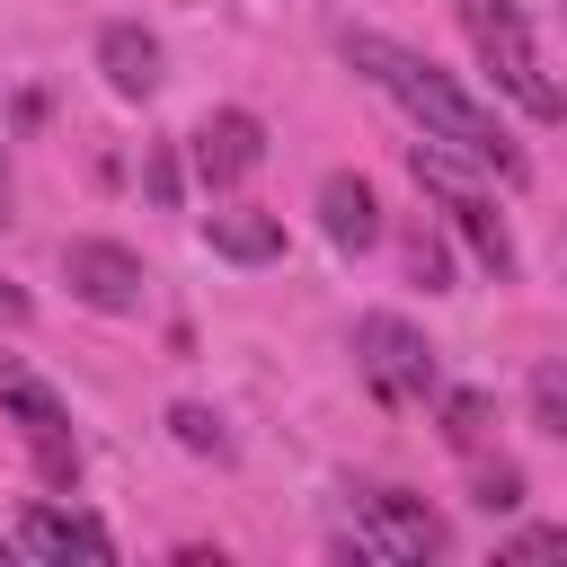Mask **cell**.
I'll list each match as a JSON object with an SVG mask.
<instances>
[{
    "label": "cell",
    "instance_id": "1",
    "mask_svg": "<svg viewBox=\"0 0 567 567\" xmlns=\"http://www.w3.org/2000/svg\"><path fill=\"white\" fill-rule=\"evenodd\" d=\"M346 62H363V71H372V80H381V89H390V97H399L434 142H452L470 168H496L505 186L523 177V151L505 142V124H496V115H487L452 71H434L425 53H408V44H390V35H346Z\"/></svg>",
    "mask_w": 567,
    "mask_h": 567
},
{
    "label": "cell",
    "instance_id": "2",
    "mask_svg": "<svg viewBox=\"0 0 567 567\" xmlns=\"http://www.w3.org/2000/svg\"><path fill=\"white\" fill-rule=\"evenodd\" d=\"M461 27H470V44H478L487 80H496L523 115H540V124L567 115V97H558V80L540 71V44H532V27H523L514 0H461Z\"/></svg>",
    "mask_w": 567,
    "mask_h": 567
},
{
    "label": "cell",
    "instance_id": "3",
    "mask_svg": "<svg viewBox=\"0 0 567 567\" xmlns=\"http://www.w3.org/2000/svg\"><path fill=\"white\" fill-rule=\"evenodd\" d=\"M408 177H416V186L443 204V221L470 239V257H478L487 275H514V239H505V213L487 204V186L461 168V151H452V142H434V151L416 142V151H408Z\"/></svg>",
    "mask_w": 567,
    "mask_h": 567
},
{
    "label": "cell",
    "instance_id": "4",
    "mask_svg": "<svg viewBox=\"0 0 567 567\" xmlns=\"http://www.w3.org/2000/svg\"><path fill=\"white\" fill-rule=\"evenodd\" d=\"M0 408L27 425V452H35V470H44L53 487H80V443H71V416H62V399H53L35 372L0 363Z\"/></svg>",
    "mask_w": 567,
    "mask_h": 567
},
{
    "label": "cell",
    "instance_id": "5",
    "mask_svg": "<svg viewBox=\"0 0 567 567\" xmlns=\"http://www.w3.org/2000/svg\"><path fill=\"white\" fill-rule=\"evenodd\" d=\"M354 363H363V381H372L381 399H425V390H434V354H425V337H416L408 319H390V310L354 319Z\"/></svg>",
    "mask_w": 567,
    "mask_h": 567
},
{
    "label": "cell",
    "instance_id": "6",
    "mask_svg": "<svg viewBox=\"0 0 567 567\" xmlns=\"http://www.w3.org/2000/svg\"><path fill=\"white\" fill-rule=\"evenodd\" d=\"M346 549H354V558H434V549H443V523H434L416 496H399V487H372V496L354 505V532H346Z\"/></svg>",
    "mask_w": 567,
    "mask_h": 567
},
{
    "label": "cell",
    "instance_id": "7",
    "mask_svg": "<svg viewBox=\"0 0 567 567\" xmlns=\"http://www.w3.org/2000/svg\"><path fill=\"white\" fill-rule=\"evenodd\" d=\"M62 284L89 301V310H142V257L133 248H115V239H71L62 248Z\"/></svg>",
    "mask_w": 567,
    "mask_h": 567
},
{
    "label": "cell",
    "instance_id": "8",
    "mask_svg": "<svg viewBox=\"0 0 567 567\" xmlns=\"http://www.w3.org/2000/svg\"><path fill=\"white\" fill-rule=\"evenodd\" d=\"M257 159H266V124H257L248 106H221V115L195 124V177H204V186H239Z\"/></svg>",
    "mask_w": 567,
    "mask_h": 567
},
{
    "label": "cell",
    "instance_id": "9",
    "mask_svg": "<svg viewBox=\"0 0 567 567\" xmlns=\"http://www.w3.org/2000/svg\"><path fill=\"white\" fill-rule=\"evenodd\" d=\"M18 549H27V558H115L106 523L62 514V505H27V514H18Z\"/></svg>",
    "mask_w": 567,
    "mask_h": 567
},
{
    "label": "cell",
    "instance_id": "10",
    "mask_svg": "<svg viewBox=\"0 0 567 567\" xmlns=\"http://www.w3.org/2000/svg\"><path fill=\"white\" fill-rule=\"evenodd\" d=\"M319 230H328L337 248H372V239H381V195L337 168V177L319 186Z\"/></svg>",
    "mask_w": 567,
    "mask_h": 567
},
{
    "label": "cell",
    "instance_id": "11",
    "mask_svg": "<svg viewBox=\"0 0 567 567\" xmlns=\"http://www.w3.org/2000/svg\"><path fill=\"white\" fill-rule=\"evenodd\" d=\"M97 71H106L115 97H151V89H159V44H151L142 27H106V35H97Z\"/></svg>",
    "mask_w": 567,
    "mask_h": 567
},
{
    "label": "cell",
    "instance_id": "12",
    "mask_svg": "<svg viewBox=\"0 0 567 567\" xmlns=\"http://www.w3.org/2000/svg\"><path fill=\"white\" fill-rule=\"evenodd\" d=\"M204 239H213V257H230V266H266V257H284V221H275V213H248V204L213 213Z\"/></svg>",
    "mask_w": 567,
    "mask_h": 567
},
{
    "label": "cell",
    "instance_id": "13",
    "mask_svg": "<svg viewBox=\"0 0 567 567\" xmlns=\"http://www.w3.org/2000/svg\"><path fill=\"white\" fill-rule=\"evenodd\" d=\"M487 416H496L487 390H452V399H443V443H452V452H478V443H487Z\"/></svg>",
    "mask_w": 567,
    "mask_h": 567
},
{
    "label": "cell",
    "instance_id": "14",
    "mask_svg": "<svg viewBox=\"0 0 567 567\" xmlns=\"http://www.w3.org/2000/svg\"><path fill=\"white\" fill-rule=\"evenodd\" d=\"M168 425H177V443H186V452H213V461L230 452V434H221V416H213V408H195V399H186V408H168Z\"/></svg>",
    "mask_w": 567,
    "mask_h": 567
},
{
    "label": "cell",
    "instance_id": "15",
    "mask_svg": "<svg viewBox=\"0 0 567 567\" xmlns=\"http://www.w3.org/2000/svg\"><path fill=\"white\" fill-rule=\"evenodd\" d=\"M532 416H540L549 434H567V363H540V372H532Z\"/></svg>",
    "mask_w": 567,
    "mask_h": 567
},
{
    "label": "cell",
    "instance_id": "16",
    "mask_svg": "<svg viewBox=\"0 0 567 567\" xmlns=\"http://www.w3.org/2000/svg\"><path fill=\"white\" fill-rule=\"evenodd\" d=\"M540 558H567V532H558V523H540V532H514V540H505V567H540Z\"/></svg>",
    "mask_w": 567,
    "mask_h": 567
},
{
    "label": "cell",
    "instance_id": "17",
    "mask_svg": "<svg viewBox=\"0 0 567 567\" xmlns=\"http://www.w3.org/2000/svg\"><path fill=\"white\" fill-rule=\"evenodd\" d=\"M478 505H487V514H514V505H523V470H505V461L478 470Z\"/></svg>",
    "mask_w": 567,
    "mask_h": 567
},
{
    "label": "cell",
    "instance_id": "18",
    "mask_svg": "<svg viewBox=\"0 0 567 567\" xmlns=\"http://www.w3.org/2000/svg\"><path fill=\"white\" fill-rule=\"evenodd\" d=\"M408 266H416V284H425V292H443V248H434V239H416V248H408Z\"/></svg>",
    "mask_w": 567,
    "mask_h": 567
},
{
    "label": "cell",
    "instance_id": "19",
    "mask_svg": "<svg viewBox=\"0 0 567 567\" xmlns=\"http://www.w3.org/2000/svg\"><path fill=\"white\" fill-rule=\"evenodd\" d=\"M151 204H177V159L151 151Z\"/></svg>",
    "mask_w": 567,
    "mask_h": 567
},
{
    "label": "cell",
    "instance_id": "20",
    "mask_svg": "<svg viewBox=\"0 0 567 567\" xmlns=\"http://www.w3.org/2000/svg\"><path fill=\"white\" fill-rule=\"evenodd\" d=\"M18 319H27V292H18L9 275H0V328H18Z\"/></svg>",
    "mask_w": 567,
    "mask_h": 567
}]
</instances>
